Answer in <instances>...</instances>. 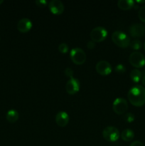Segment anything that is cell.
Returning <instances> with one entry per match:
<instances>
[{"label":"cell","instance_id":"52a82bcc","mask_svg":"<svg viewBox=\"0 0 145 146\" xmlns=\"http://www.w3.org/2000/svg\"><path fill=\"white\" fill-rule=\"evenodd\" d=\"M128 108V103L125 98H117L114 101L112 104V110L118 115L124 114Z\"/></svg>","mask_w":145,"mask_h":146},{"label":"cell","instance_id":"603a6c76","mask_svg":"<svg viewBox=\"0 0 145 146\" xmlns=\"http://www.w3.org/2000/svg\"><path fill=\"white\" fill-rule=\"evenodd\" d=\"M64 73H65V75L70 78H72V76H73L74 71H72L71 68H69V67H68V68H65Z\"/></svg>","mask_w":145,"mask_h":146},{"label":"cell","instance_id":"9c48e42d","mask_svg":"<svg viewBox=\"0 0 145 146\" xmlns=\"http://www.w3.org/2000/svg\"><path fill=\"white\" fill-rule=\"evenodd\" d=\"M80 87V84L79 80L72 77L67 81L66 85H65V90L68 94L73 95L79 91Z\"/></svg>","mask_w":145,"mask_h":146},{"label":"cell","instance_id":"7a4b0ae2","mask_svg":"<svg viewBox=\"0 0 145 146\" xmlns=\"http://www.w3.org/2000/svg\"><path fill=\"white\" fill-rule=\"evenodd\" d=\"M112 40L117 46L121 48H127L129 46L131 41L126 33L121 31H116L112 34Z\"/></svg>","mask_w":145,"mask_h":146},{"label":"cell","instance_id":"e0dca14e","mask_svg":"<svg viewBox=\"0 0 145 146\" xmlns=\"http://www.w3.org/2000/svg\"><path fill=\"white\" fill-rule=\"evenodd\" d=\"M130 78L134 83L139 82L142 78V73L138 68H134L130 72Z\"/></svg>","mask_w":145,"mask_h":146},{"label":"cell","instance_id":"d6986e66","mask_svg":"<svg viewBox=\"0 0 145 146\" xmlns=\"http://www.w3.org/2000/svg\"><path fill=\"white\" fill-rule=\"evenodd\" d=\"M138 17L142 22L145 23V6L140 7L138 11Z\"/></svg>","mask_w":145,"mask_h":146},{"label":"cell","instance_id":"7402d4cb","mask_svg":"<svg viewBox=\"0 0 145 146\" xmlns=\"http://www.w3.org/2000/svg\"><path fill=\"white\" fill-rule=\"evenodd\" d=\"M58 50L62 54H66L68 51V46L65 43H61L58 46Z\"/></svg>","mask_w":145,"mask_h":146},{"label":"cell","instance_id":"8fae6325","mask_svg":"<svg viewBox=\"0 0 145 146\" xmlns=\"http://www.w3.org/2000/svg\"><path fill=\"white\" fill-rule=\"evenodd\" d=\"M48 8L51 13L55 15H59L64 11L63 3L60 0H51L48 3Z\"/></svg>","mask_w":145,"mask_h":146},{"label":"cell","instance_id":"277c9868","mask_svg":"<svg viewBox=\"0 0 145 146\" xmlns=\"http://www.w3.org/2000/svg\"><path fill=\"white\" fill-rule=\"evenodd\" d=\"M119 131L114 126H107L104 128L102 131V136L104 139L108 142H115L119 138Z\"/></svg>","mask_w":145,"mask_h":146},{"label":"cell","instance_id":"7c38bea8","mask_svg":"<svg viewBox=\"0 0 145 146\" xmlns=\"http://www.w3.org/2000/svg\"><path fill=\"white\" fill-rule=\"evenodd\" d=\"M32 27V22L28 18H23L18 21L17 24V29L21 33H26Z\"/></svg>","mask_w":145,"mask_h":146},{"label":"cell","instance_id":"6da1fadb","mask_svg":"<svg viewBox=\"0 0 145 146\" xmlns=\"http://www.w3.org/2000/svg\"><path fill=\"white\" fill-rule=\"evenodd\" d=\"M128 99L131 104L136 107L145 104V88L140 85H135L129 89L127 94Z\"/></svg>","mask_w":145,"mask_h":146},{"label":"cell","instance_id":"83f0119b","mask_svg":"<svg viewBox=\"0 0 145 146\" xmlns=\"http://www.w3.org/2000/svg\"><path fill=\"white\" fill-rule=\"evenodd\" d=\"M136 2L139 3V4H142V3H145V0H142V1H136Z\"/></svg>","mask_w":145,"mask_h":146},{"label":"cell","instance_id":"f546056e","mask_svg":"<svg viewBox=\"0 0 145 146\" xmlns=\"http://www.w3.org/2000/svg\"><path fill=\"white\" fill-rule=\"evenodd\" d=\"M144 50H145V42H144Z\"/></svg>","mask_w":145,"mask_h":146},{"label":"cell","instance_id":"d4e9b609","mask_svg":"<svg viewBox=\"0 0 145 146\" xmlns=\"http://www.w3.org/2000/svg\"><path fill=\"white\" fill-rule=\"evenodd\" d=\"M95 43L94 42V41H92V40L91 41H89L88 42V44H87V47H88L89 49H93L95 47Z\"/></svg>","mask_w":145,"mask_h":146},{"label":"cell","instance_id":"3957f363","mask_svg":"<svg viewBox=\"0 0 145 146\" xmlns=\"http://www.w3.org/2000/svg\"><path fill=\"white\" fill-rule=\"evenodd\" d=\"M70 56L72 62L77 65H82L86 60V54L81 48L75 47L70 53Z\"/></svg>","mask_w":145,"mask_h":146},{"label":"cell","instance_id":"4fadbf2b","mask_svg":"<svg viewBox=\"0 0 145 146\" xmlns=\"http://www.w3.org/2000/svg\"><path fill=\"white\" fill-rule=\"evenodd\" d=\"M69 115L65 111H59L55 115V123L60 127H65L69 122Z\"/></svg>","mask_w":145,"mask_h":146},{"label":"cell","instance_id":"8992f818","mask_svg":"<svg viewBox=\"0 0 145 146\" xmlns=\"http://www.w3.org/2000/svg\"><path fill=\"white\" fill-rule=\"evenodd\" d=\"M129 61L131 65L135 68H142L145 65V57L142 53L134 51L129 55Z\"/></svg>","mask_w":145,"mask_h":146},{"label":"cell","instance_id":"5bb4252c","mask_svg":"<svg viewBox=\"0 0 145 146\" xmlns=\"http://www.w3.org/2000/svg\"><path fill=\"white\" fill-rule=\"evenodd\" d=\"M117 6L120 9L127 11L134 7V1L132 0H119Z\"/></svg>","mask_w":145,"mask_h":146},{"label":"cell","instance_id":"ac0fdd59","mask_svg":"<svg viewBox=\"0 0 145 146\" xmlns=\"http://www.w3.org/2000/svg\"><path fill=\"white\" fill-rule=\"evenodd\" d=\"M129 46L134 50H139L142 47V43L140 40L135 39L133 40L129 44Z\"/></svg>","mask_w":145,"mask_h":146},{"label":"cell","instance_id":"30bf717a","mask_svg":"<svg viewBox=\"0 0 145 146\" xmlns=\"http://www.w3.org/2000/svg\"><path fill=\"white\" fill-rule=\"evenodd\" d=\"M129 34L132 37L139 38L144 36L145 26L142 24H133L129 27Z\"/></svg>","mask_w":145,"mask_h":146},{"label":"cell","instance_id":"ffe728a7","mask_svg":"<svg viewBox=\"0 0 145 146\" xmlns=\"http://www.w3.org/2000/svg\"><path fill=\"white\" fill-rule=\"evenodd\" d=\"M124 120L127 123H132L134 121L135 116L132 113H127L124 115Z\"/></svg>","mask_w":145,"mask_h":146},{"label":"cell","instance_id":"9a60e30c","mask_svg":"<svg viewBox=\"0 0 145 146\" xmlns=\"http://www.w3.org/2000/svg\"><path fill=\"white\" fill-rule=\"evenodd\" d=\"M18 117H19V115H18V111L14 109L9 110L7 113V115H6L7 121L9 123H11L16 122L18 119Z\"/></svg>","mask_w":145,"mask_h":146},{"label":"cell","instance_id":"f1b7e54d","mask_svg":"<svg viewBox=\"0 0 145 146\" xmlns=\"http://www.w3.org/2000/svg\"><path fill=\"white\" fill-rule=\"evenodd\" d=\"M2 3H3V0H0V4H2Z\"/></svg>","mask_w":145,"mask_h":146},{"label":"cell","instance_id":"44dd1931","mask_svg":"<svg viewBox=\"0 0 145 146\" xmlns=\"http://www.w3.org/2000/svg\"><path fill=\"white\" fill-rule=\"evenodd\" d=\"M115 71H116V73H117V74H124V73L126 71V68H125V66L123 65V64H117V65L115 66Z\"/></svg>","mask_w":145,"mask_h":146},{"label":"cell","instance_id":"484cf974","mask_svg":"<svg viewBox=\"0 0 145 146\" xmlns=\"http://www.w3.org/2000/svg\"><path fill=\"white\" fill-rule=\"evenodd\" d=\"M129 146H144V144L142 143L141 141H134L133 143H132Z\"/></svg>","mask_w":145,"mask_h":146},{"label":"cell","instance_id":"ba28073f","mask_svg":"<svg viewBox=\"0 0 145 146\" xmlns=\"http://www.w3.org/2000/svg\"><path fill=\"white\" fill-rule=\"evenodd\" d=\"M95 69H96L97 72L100 75L107 76L112 72V68L111 64L108 61L102 60L97 63L96 66H95Z\"/></svg>","mask_w":145,"mask_h":146},{"label":"cell","instance_id":"4316f807","mask_svg":"<svg viewBox=\"0 0 145 146\" xmlns=\"http://www.w3.org/2000/svg\"><path fill=\"white\" fill-rule=\"evenodd\" d=\"M142 84H143V85L145 86V76L143 77V78H142Z\"/></svg>","mask_w":145,"mask_h":146},{"label":"cell","instance_id":"5b68a950","mask_svg":"<svg viewBox=\"0 0 145 146\" xmlns=\"http://www.w3.org/2000/svg\"><path fill=\"white\" fill-rule=\"evenodd\" d=\"M90 36L94 42H101L107 36V31L105 27H97L91 31Z\"/></svg>","mask_w":145,"mask_h":146},{"label":"cell","instance_id":"2e32d148","mask_svg":"<svg viewBox=\"0 0 145 146\" xmlns=\"http://www.w3.org/2000/svg\"><path fill=\"white\" fill-rule=\"evenodd\" d=\"M134 138V133L132 129H129V128L124 130L121 133V138L127 142L131 141Z\"/></svg>","mask_w":145,"mask_h":146},{"label":"cell","instance_id":"cb8c5ba5","mask_svg":"<svg viewBox=\"0 0 145 146\" xmlns=\"http://www.w3.org/2000/svg\"><path fill=\"white\" fill-rule=\"evenodd\" d=\"M36 4L39 7H45L48 4V1L46 0H36Z\"/></svg>","mask_w":145,"mask_h":146}]
</instances>
